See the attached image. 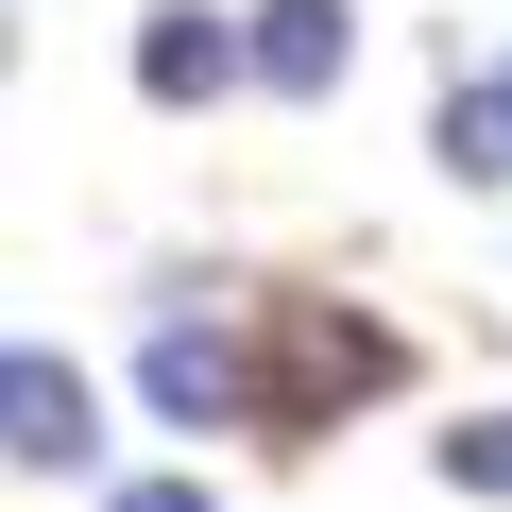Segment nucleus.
<instances>
[{
  "instance_id": "f03ea898",
  "label": "nucleus",
  "mask_w": 512,
  "mask_h": 512,
  "mask_svg": "<svg viewBox=\"0 0 512 512\" xmlns=\"http://www.w3.org/2000/svg\"><path fill=\"white\" fill-rule=\"evenodd\" d=\"M0 444H18V478H86V461H103V410H86V376H69L52 342L0 359Z\"/></svg>"
},
{
  "instance_id": "39448f33",
  "label": "nucleus",
  "mask_w": 512,
  "mask_h": 512,
  "mask_svg": "<svg viewBox=\"0 0 512 512\" xmlns=\"http://www.w3.org/2000/svg\"><path fill=\"white\" fill-rule=\"evenodd\" d=\"M359 69V18H342V0H256V86H274V103H325Z\"/></svg>"
},
{
  "instance_id": "6e6552de",
  "label": "nucleus",
  "mask_w": 512,
  "mask_h": 512,
  "mask_svg": "<svg viewBox=\"0 0 512 512\" xmlns=\"http://www.w3.org/2000/svg\"><path fill=\"white\" fill-rule=\"evenodd\" d=\"M103 512H222V495H205V478H120Z\"/></svg>"
},
{
  "instance_id": "7ed1b4c3",
  "label": "nucleus",
  "mask_w": 512,
  "mask_h": 512,
  "mask_svg": "<svg viewBox=\"0 0 512 512\" xmlns=\"http://www.w3.org/2000/svg\"><path fill=\"white\" fill-rule=\"evenodd\" d=\"M137 376H154V410H171V427H256V359H239L222 325H188V308L154 325V359H137Z\"/></svg>"
},
{
  "instance_id": "20e7f679",
  "label": "nucleus",
  "mask_w": 512,
  "mask_h": 512,
  "mask_svg": "<svg viewBox=\"0 0 512 512\" xmlns=\"http://www.w3.org/2000/svg\"><path fill=\"white\" fill-rule=\"evenodd\" d=\"M239 69H256V35H222L205 0H154L137 18V103H222Z\"/></svg>"
},
{
  "instance_id": "423d86ee",
  "label": "nucleus",
  "mask_w": 512,
  "mask_h": 512,
  "mask_svg": "<svg viewBox=\"0 0 512 512\" xmlns=\"http://www.w3.org/2000/svg\"><path fill=\"white\" fill-rule=\"evenodd\" d=\"M427 154H444L461 188H512V69H495V86H444V137H427Z\"/></svg>"
},
{
  "instance_id": "0eeeda50",
  "label": "nucleus",
  "mask_w": 512,
  "mask_h": 512,
  "mask_svg": "<svg viewBox=\"0 0 512 512\" xmlns=\"http://www.w3.org/2000/svg\"><path fill=\"white\" fill-rule=\"evenodd\" d=\"M444 478H461V495H512V410H495V427H444Z\"/></svg>"
},
{
  "instance_id": "f257e3e1",
  "label": "nucleus",
  "mask_w": 512,
  "mask_h": 512,
  "mask_svg": "<svg viewBox=\"0 0 512 512\" xmlns=\"http://www.w3.org/2000/svg\"><path fill=\"white\" fill-rule=\"evenodd\" d=\"M410 342L342 291H274V342H256V427H342L359 393H393Z\"/></svg>"
}]
</instances>
